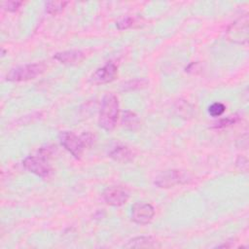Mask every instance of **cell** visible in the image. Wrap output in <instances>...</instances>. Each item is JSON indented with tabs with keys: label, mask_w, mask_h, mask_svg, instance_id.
Segmentation results:
<instances>
[{
	"label": "cell",
	"mask_w": 249,
	"mask_h": 249,
	"mask_svg": "<svg viewBox=\"0 0 249 249\" xmlns=\"http://www.w3.org/2000/svg\"><path fill=\"white\" fill-rule=\"evenodd\" d=\"M119 117V100L113 93H106L101 101L98 124L103 129L110 131L117 124Z\"/></svg>",
	"instance_id": "obj_1"
},
{
	"label": "cell",
	"mask_w": 249,
	"mask_h": 249,
	"mask_svg": "<svg viewBox=\"0 0 249 249\" xmlns=\"http://www.w3.org/2000/svg\"><path fill=\"white\" fill-rule=\"evenodd\" d=\"M61 145L70 152L76 159H81L84 150L93 143V136L89 132H85L80 136L71 131H62L59 134Z\"/></svg>",
	"instance_id": "obj_2"
},
{
	"label": "cell",
	"mask_w": 249,
	"mask_h": 249,
	"mask_svg": "<svg viewBox=\"0 0 249 249\" xmlns=\"http://www.w3.org/2000/svg\"><path fill=\"white\" fill-rule=\"evenodd\" d=\"M44 65L41 63H32L25 64L15 67L10 70L6 75L7 81L11 82H21L35 79L37 76L44 72Z\"/></svg>",
	"instance_id": "obj_3"
},
{
	"label": "cell",
	"mask_w": 249,
	"mask_h": 249,
	"mask_svg": "<svg viewBox=\"0 0 249 249\" xmlns=\"http://www.w3.org/2000/svg\"><path fill=\"white\" fill-rule=\"evenodd\" d=\"M22 164L25 169L41 178H48L52 173V168L47 161V158L42 155L29 156L23 160Z\"/></svg>",
	"instance_id": "obj_4"
},
{
	"label": "cell",
	"mask_w": 249,
	"mask_h": 249,
	"mask_svg": "<svg viewBox=\"0 0 249 249\" xmlns=\"http://www.w3.org/2000/svg\"><path fill=\"white\" fill-rule=\"evenodd\" d=\"M248 15L245 14L235 20L228 29L229 39L237 44H245L248 41Z\"/></svg>",
	"instance_id": "obj_5"
},
{
	"label": "cell",
	"mask_w": 249,
	"mask_h": 249,
	"mask_svg": "<svg viewBox=\"0 0 249 249\" xmlns=\"http://www.w3.org/2000/svg\"><path fill=\"white\" fill-rule=\"evenodd\" d=\"M187 176L180 170L169 169L160 172L155 178V185L159 188H171L175 185L185 183Z\"/></svg>",
	"instance_id": "obj_6"
},
{
	"label": "cell",
	"mask_w": 249,
	"mask_h": 249,
	"mask_svg": "<svg viewBox=\"0 0 249 249\" xmlns=\"http://www.w3.org/2000/svg\"><path fill=\"white\" fill-rule=\"evenodd\" d=\"M130 215L131 220L134 223L139 225H147L152 221L155 215V210L150 203L136 202L131 207Z\"/></svg>",
	"instance_id": "obj_7"
},
{
	"label": "cell",
	"mask_w": 249,
	"mask_h": 249,
	"mask_svg": "<svg viewBox=\"0 0 249 249\" xmlns=\"http://www.w3.org/2000/svg\"><path fill=\"white\" fill-rule=\"evenodd\" d=\"M105 202L113 206H121L128 199V193L122 187H109L103 193Z\"/></svg>",
	"instance_id": "obj_8"
},
{
	"label": "cell",
	"mask_w": 249,
	"mask_h": 249,
	"mask_svg": "<svg viewBox=\"0 0 249 249\" xmlns=\"http://www.w3.org/2000/svg\"><path fill=\"white\" fill-rule=\"evenodd\" d=\"M117 75V66L113 62H108L104 66L96 69L90 76V81L94 84H106L112 82Z\"/></svg>",
	"instance_id": "obj_9"
},
{
	"label": "cell",
	"mask_w": 249,
	"mask_h": 249,
	"mask_svg": "<svg viewBox=\"0 0 249 249\" xmlns=\"http://www.w3.org/2000/svg\"><path fill=\"white\" fill-rule=\"evenodd\" d=\"M53 58H55L56 60H58L63 64L74 65V64L80 63L85 58V54L81 51L72 50V51L57 53L53 55Z\"/></svg>",
	"instance_id": "obj_10"
},
{
	"label": "cell",
	"mask_w": 249,
	"mask_h": 249,
	"mask_svg": "<svg viewBox=\"0 0 249 249\" xmlns=\"http://www.w3.org/2000/svg\"><path fill=\"white\" fill-rule=\"evenodd\" d=\"M159 246L160 245L158 244V241L152 236H137L131 238L124 245V247L126 248H154Z\"/></svg>",
	"instance_id": "obj_11"
},
{
	"label": "cell",
	"mask_w": 249,
	"mask_h": 249,
	"mask_svg": "<svg viewBox=\"0 0 249 249\" xmlns=\"http://www.w3.org/2000/svg\"><path fill=\"white\" fill-rule=\"evenodd\" d=\"M109 157L119 162H127L132 160V152L125 146H117L109 153Z\"/></svg>",
	"instance_id": "obj_12"
},
{
	"label": "cell",
	"mask_w": 249,
	"mask_h": 249,
	"mask_svg": "<svg viewBox=\"0 0 249 249\" xmlns=\"http://www.w3.org/2000/svg\"><path fill=\"white\" fill-rule=\"evenodd\" d=\"M122 124L124 127L127 128V129H131L134 130L136 128L139 127L140 125V121L138 116L129 110H126L123 113V117H122Z\"/></svg>",
	"instance_id": "obj_13"
},
{
	"label": "cell",
	"mask_w": 249,
	"mask_h": 249,
	"mask_svg": "<svg viewBox=\"0 0 249 249\" xmlns=\"http://www.w3.org/2000/svg\"><path fill=\"white\" fill-rule=\"evenodd\" d=\"M67 2L65 1H48L45 4V9L48 14L56 15L63 10Z\"/></svg>",
	"instance_id": "obj_14"
},
{
	"label": "cell",
	"mask_w": 249,
	"mask_h": 249,
	"mask_svg": "<svg viewBox=\"0 0 249 249\" xmlns=\"http://www.w3.org/2000/svg\"><path fill=\"white\" fill-rule=\"evenodd\" d=\"M238 120V117L237 115H232V116H229L227 118H224V119H221L219 120L218 122L215 123L214 124V127H218V128H221V127H226V126H229V125H231L233 124H235Z\"/></svg>",
	"instance_id": "obj_15"
},
{
	"label": "cell",
	"mask_w": 249,
	"mask_h": 249,
	"mask_svg": "<svg viewBox=\"0 0 249 249\" xmlns=\"http://www.w3.org/2000/svg\"><path fill=\"white\" fill-rule=\"evenodd\" d=\"M225 105L221 102H215L213 104H211L208 108V113L212 116V117H220L224 112H225Z\"/></svg>",
	"instance_id": "obj_16"
},
{
	"label": "cell",
	"mask_w": 249,
	"mask_h": 249,
	"mask_svg": "<svg viewBox=\"0 0 249 249\" xmlns=\"http://www.w3.org/2000/svg\"><path fill=\"white\" fill-rule=\"evenodd\" d=\"M132 22H133V19L130 17H124V18H120L117 21L116 25L120 30H123V29H126V28L130 27L132 25Z\"/></svg>",
	"instance_id": "obj_17"
},
{
	"label": "cell",
	"mask_w": 249,
	"mask_h": 249,
	"mask_svg": "<svg viewBox=\"0 0 249 249\" xmlns=\"http://www.w3.org/2000/svg\"><path fill=\"white\" fill-rule=\"evenodd\" d=\"M147 84L146 81L144 80H133L127 84H125V86L124 85V89H125L126 88H129L128 89H140L142 87H144Z\"/></svg>",
	"instance_id": "obj_18"
},
{
	"label": "cell",
	"mask_w": 249,
	"mask_h": 249,
	"mask_svg": "<svg viewBox=\"0 0 249 249\" xmlns=\"http://www.w3.org/2000/svg\"><path fill=\"white\" fill-rule=\"evenodd\" d=\"M21 5L20 1H8L4 3V8L9 12H15Z\"/></svg>",
	"instance_id": "obj_19"
},
{
	"label": "cell",
	"mask_w": 249,
	"mask_h": 249,
	"mask_svg": "<svg viewBox=\"0 0 249 249\" xmlns=\"http://www.w3.org/2000/svg\"><path fill=\"white\" fill-rule=\"evenodd\" d=\"M236 165L242 170V165H244V167L247 169V160L244 157H239L236 160Z\"/></svg>",
	"instance_id": "obj_20"
}]
</instances>
